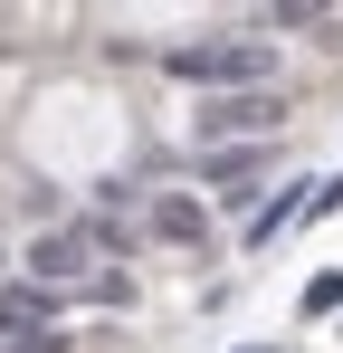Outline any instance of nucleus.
Returning <instances> with one entry per match:
<instances>
[{
	"label": "nucleus",
	"mask_w": 343,
	"mask_h": 353,
	"mask_svg": "<svg viewBox=\"0 0 343 353\" xmlns=\"http://www.w3.org/2000/svg\"><path fill=\"white\" fill-rule=\"evenodd\" d=\"M163 67L181 86H229V96H248V86L277 77V48H267V39H200V48H172Z\"/></svg>",
	"instance_id": "nucleus-1"
},
{
	"label": "nucleus",
	"mask_w": 343,
	"mask_h": 353,
	"mask_svg": "<svg viewBox=\"0 0 343 353\" xmlns=\"http://www.w3.org/2000/svg\"><path fill=\"white\" fill-rule=\"evenodd\" d=\"M277 96H267V86H248V96H210V105H200V143H229V134H277Z\"/></svg>",
	"instance_id": "nucleus-2"
},
{
	"label": "nucleus",
	"mask_w": 343,
	"mask_h": 353,
	"mask_svg": "<svg viewBox=\"0 0 343 353\" xmlns=\"http://www.w3.org/2000/svg\"><path fill=\"white\" fill-rule=\"evenodd\" d=\"M86 258H96V239H76V230H48V239H29V258H19V268H29V287H67V277H76Z\"/></svg>",
	"instance_id": "nucleus-3"
},
{
	"label": "nucleus",
	"mask_w": 343,
	"mask_h": 353,
	"mask_svg": "<svg viewBox=\"0 0 343 353\" xmlns=\"http://www.w3.org/2000/svg\"><path fill=\"white\" fill-rule=\"evenodd\" d=\"M153 239H181V248H191V239H210V210L181 201V191H163V201H153Z\"/></svg>",
	"instance_id": "nucleus-4"
},
{
	"label": "nucleus",
	"mask_w": 343,
	"mask_h": 353,
	"mask_svg": "<svg viewBox=\"0 0 343 353\" xmlns=\"http://www.w3.org/2000/svg\"><path fill=\"white\" fill-rule=\"evenodd\" d=\"M10 353H57V334H19V344H10Z\"/></svg>",
	"instance_id": "nucleus-5"
}]
</instances>
